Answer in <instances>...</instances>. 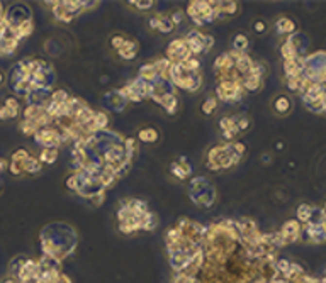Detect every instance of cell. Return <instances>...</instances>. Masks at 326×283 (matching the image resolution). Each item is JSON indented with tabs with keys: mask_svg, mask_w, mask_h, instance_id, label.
<instances>
[{
	"mask_svg": "<svg viewBox=\"0 0 326 283\" xmlns=\"http://www.w3.org/2000/svg\"><path fill=\"white\" fill-rule=\"evenodd\" d=\"M29 158V153L26 150H17L12 153V160L9 163V171L14 177H20L24 173V163Z\"/></svg>",
	"mask_w": 326,
	"mask_h": 283,
	"instance_id": "cell-1",
	"label": "cell"
},
{
	"mask_svg": "<svg viewBox=\"0 0 326 283\" xmlns=\"http://www.w3.org/2000/svg\"><path fill=\"white\" fill-rule=\"evenodd\" d=\"M272 110L280 117L289 116L292 110V99L287 94H279L272 100Z\"/></svg>",
	"mask_w": 326,
	"mask_h": 283,
	"instance_id": "cell-2",
	"label": "cell"
},
{
	"mask_svg": "<svg viewBox=\"0 0 326 283\" xmlns=\"http://www.w3.org/2000/svg\"><path fill=\"white\" fill-rule=\"evenodd\" d=\"M296 29H297V24L294 22L291 17H280V19L277 20V33L291 34V33H294Z\"/></svg>",
	"mask_w": 326,
	"mask_h": 283,
	"instance_id": "cell-3",
	"label": "cell"
},
{
	"mask_svg": "<svg viewBox=\"0 0 326 283\" xmlns=\"http://www.w3.org/2000/svg\"><path fill=\"white\" fill-rule=\"evenodd\" d=\"M41 161L37 160V158H34V156H31L29 154V158L26 160V163H24V173H29V175H36V173H39L41 171Z\"/></svg>",
	"mask_w": 326,
	"mask_h": 283,
	"instance_id": "cell-4",
	"label": "cell"
},
{
	"mask_svg": "<svg viewBox=\"0 0 326 283\" xmlns=\"http://www.w3.org/2000/svg\"><path fill=\"white\" fill-rule=\"evenodd\" d=\"M139 139L145 141V143H155L158 139V133L155 129H152V127H146V129H143L139 133Z\"/></svg>",
	"mask_w": 326,
	"mask_h": 283,
	"instance_id": "cell-5",
	"label": "cell"
},
{
	"mask_svg": "<svg viewBox=\"0 0 326 283\" xmlns=\"http://www.w3.org/2000/svg\"><path fill=\"white\" fill-rule=\"evenodd\" d=\"M3 107H5V109L10 112V117H16L17 114H19V102H17V99H14V97H9V99H5V102H3Z\"/></svg>",
	"mask_w": 326,
	"mask_h": 283,
	"instance_id": "cell-6",
	"label": "cell"
},
{
	"mask_svg": "<svg viewBox=\"0 0 326 283\" xmlns=\"http://www.w3.org/2000/svg\"><path fill=\"white\" fill-rule=\"evenodd\" d=\"M56 156H58V153H56V150H53V148H46V150L41 153V156H39V161H43V163H53L54 160H56Z\"/></svg>",
	"mask_w": 326,
	"mask_h": 283,
	"instance_id": "cell-7",
	"label": "cell"
},
{
	"mask_svg": "<svg viewBox=\"0 0 326 283\" xmlns=\"http://www.w3.org/2000/svg\"><path fill=\"white\" fill-rule=\"evenodd\" d=\"M311 214H313V209H311L309 205H299V209H297V216H299V219L303 220V222L309 220Z\"/></svg>",
	"mask_w": 326,
	"mask_h": 283,
	"instance_id": "cell-8",
	"label": "cell"
},
{
	"mask_svg": "<svg viewBox=\"0 0 326 283\" xmlns=\"http://www.w3.org/2000/svg\"><path fill=\"white\" fill-rule=\"evenodd\" d=\"M284 233L291 234V236H296V234L299 233V224H297V220H291V222H287L286 226H284Z\"/></svg>",
	"mask_w": 326,
	"mask_h": 283,
	"instance_id": "cell-9",
	"label": "cell"
},
{
	"mask_svg": "<svg viewBox=\"0 0 326 283\" xmlns=\"http://www.w3.org/2000/svg\"><path fill=\"white\" fill-rule=\"evenodd\" d=\"M246 46H248V39H246L243 34L236 36V39H235V48H236V50H245Z\"/></svg>",
	"mask_w": 326,
	"mask_h": 283,
	"instance_id": "cell-10",
	"label": "cell"
},
{
	"mask_svg": "<svg viewBox=\"0 0 326 283\" xmlns=\"http://www.w3.org/2000/svg\"><path fill=\"white\" fill-rule=\"evenodd\" d=\"M216 107V99H209L207 102H204V105H202V110H204V114H211V110Z\"/></svg>",
	"mask_w": 326,
	"mask_h": 283,
	"instance_id": "cell-11",
	"label": "cell"
},
{
	"mask_svg": "<svg viewBox=\"0 0 326 283\" xmlns=\"http://www.w3.org/2000/svg\"><path fill=\"white\" fill-rule=\"evenodd\" d=\"M253 29H255L257 34H263V33H265V29H267V26H265V22H263V20H255V24H253Z\"/></svg>",
	"mask_w": 326,
	"mask_h": 283,
	"instance_id": "cell-12",
	"label": "cell"
},
{
	"mask_svg": "<svg viewBox=\"0 0 326 283\" xmlns=\"http://www.w3.org/2000/svg\"><path fill=\"white\" fill-rule=\"evenodd\" d=\"M133 3H136V7H138V9H143V10H145V9H150V7L153 5L152 2H133Z\"/></svg>",
	"mask_w": 326,
	"mask_h": 283,
	"instance_id": "cell-13",
	"label": "cell"
},
{
	"mask_svg": "<svg viewBox=\"0 0 326 283\" xmlns=\"http://www.w3.org/2000/svg\"><path fill=\"white\" fill-rule=\"evenodd\" d=\"M248 124H250V120H248V119H245V117H243V119L240 120V124H238V126H240V129H241V131H245V129H248V127H250Z\"/></svg>",
	"mask_w": 326,
	"mask_h": 283,
	"instance_id": "cell-14",
	"label": "cell"
},
{
	"mask_svg": "<svg viewBox=\"0 0 326 283\" xmlns=\"http://www.w3.org/2000/svg\"><path fill=\"white\" fill-rule=\"evenodd\" d=\"M3 78H5V77H3V73H2V71H0V85L3 83Z\"/></svg>",
	"mask_w": 326,
	"mask_h": 283,
	"instance_id": "cell-15",
	"label": "cell"
},
{
	"mask_svg": "<svg viewBox=\"0 0 326 283\" xmlns=\"http://www.w3.org/2000/svg\"><path fill=\"white\" fill-rule=\"evenodd\" d=\"M2 283H16V282H14L12 278H7V280H5V282H2Z\"/></svg>",
	"mask_w": 326,
	"mask_h": 283,
	"instance_id": "cell-16",
	"label": "cell"
}]
</instances>
